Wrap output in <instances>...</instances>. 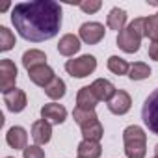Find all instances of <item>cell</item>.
<instances>
[{
  "instance_id": "6da1fadb",
  "label": "cell",
  "mask_w": 158,
  "mask_h": 158,
  "mask_svg": "<svg viewBox=\"0 0 158 158\" xmlns=\"http://www.w3.org/2000/svg\"><path fill=\"white\" fill-rule=\"evenodd\" d=\"M11 23L17 34L32 43L48 41L61 28V6L54 0H34L15 4Z\"/></svg>"
},
{
  "instance_id": "7a4b0ae2",
  "label": "cell",
  "mask_w": 158,
  "mask_h": 158,
  "mask_svg": "<svg viewBox=\"0 0 158 158\" xmlns=\"http://www.w3.org/2000/svg\"><path fill=\"white\" fill-rule=\"evenodd\" d=\"M143 37H145V19L138 17L128 26H125V30L117 34V47L127 54H134L139 50Z\"/></svg>"
},
{
  "instance_id": "3957f363",
  "label": "cell",
  "mask_w": 158,
  "mask_h": 158,
  "mask_svg": "<svg viewBox=\"0 0 158 158\" xmlns=\"http://www.w3.org/2000/svg\"><path fill=\"white\" fill-rule=\"evenodd\" d=\"M123 143L127 158H145L147 152V134L141 127L130 125L123 130Z\"/></svg>"
},
{
  "instance_id": "277c9868",
  "label": "cell",
  "mask_w": 158,
  "mask_h": 158,
  "mask_svg": "<svg viewBox=\"0 0 158 158\" xmlns=\"http://www.w3.org/2000/svg\"><path fill=\"white\" fill-rule=\"evenodd\" d=\"M97 69V58L91 54H84L80 58H73L65 61V71L73 78H86Z\"/></svg>"
},
{
  "instance_id": "5b68a950",
  "label": "cell",
  "mask_w": 158,
  "mask_h": 158,
  "mask_svg": "<svg viewBox=\"0 0 158 158\" xmlns=\"http://www.w3.org/2000/svg\"><path fill=\"white\" fill-rule=\"evenodd\" d=\"M141 119L149 128V132L158 136V88L145 99L141 106Z\"/></svg>"
},
{
  "instance_id": "8992f818",
  "label": "cell",
  "mask_w": 158,
  "mask_h": 158,
  "mask_svg": "<svg viewBox=\"0 0 158 158\" xmlns=\"http://www.w3.org/2000/svg\"><path fill=\"white\" fill-rule=\"evenodd\" d=\"M17 67L11 60L4 58L0 61V91L2 93H8L11 89H15V82H17Z\"/></svg>"
},
{
  "instance_id": "52a82bcc",
  "label": "cell",
  "mask_w": 158,
  "mask_h": 158,
  "mask_svg": "<svg viewBox=\"0 0 158 158\" xmlns=\"http://www.w3.org/2000/svg\"><path fill=\"white\" fill-rule=\"evenodd\" d=\"M106 35V30H104V24L101 23H95V21H89V23H84L78 30V37H80L84 43L88 45H97L104 39Z\"/></svg>"
},
{
  "instance_id": "ba28073f",
  "label": "cell",
  "mask_w": 158,
  "mask_h": 158,
  "mask_svg": "<svg viewBox=\"0 0 158 158\" xmlns=\"http://www.w3.org/2000/svg\"><path fill=\"white\" fill-rule=\"evenodd\" d=\"M41 119L48 121L50 125H61L67 119V110L58 102H47L41 108Z\"/></svg>"
},
{
  "instance_id": "9c48e42d",
  "label": "cell",
  "mask_w": 158,
  "mask_h": 158,
  "mask_svg": "<svg viewBox=\"0 0 158 158\" xmlns=\"http://www.w3.org/2000/svg\"><path fill=\"white\" fill-rule=\"evenodd\" d=\"M28 78H30V82L39 86V88H47L52 80H54V71L52 67H48L47 63L45 65H39V67H34L28 71Z\"/></svg>"
},
{
  "instance_id": "30bf717a",
  "label": "cell",
  "mask_w": 158,
  "mask_h": 158,
  "mask_svg": "<svg viewBox=\"0 0 158 158\" xmlns=\"http://www.w3.org/2000/svg\"><path fill=\"white\" fill-rule=\"evenodd\" d=\"M4 104H6V108H8L10 112L19 114V112H23V110L26 108V104H28L26 93H24L23 89H17V88H15V89L4 93Z\"/></svg>"
},
{
  "instance_id": "8fae6325",
  "label": "cell",
  "mask_w": 158,
  "mask_h": 158,
  "mask_svg": "<svg viewBox=\"0 0 158 158\" xmlns=\"http://www.w3.org/2000/svg\"><path fill=\"white\" fill-rule=\"evenodd\" d=\"M91 89H93V93L97 95L99 102H110V101L114 99V95L117 93L115 86H114L110 80H106V78H97V80L91 84Z\"/></svg>"
},
{
  "instance_id": "7c38bea8",
  "label": "cell",
  "mask_w": 158,
  "mask_h": 158,
  "mask_svg": "<svg viewBox=\"0 0 158 158\" xmlns=\"http://www.w3.org/2000/svg\"><path fill=\"white\" fill-rule=\"evenodd\" d=\"M52 138V125L45 119H37L32 125V139L35 141V145H45L48 143Z\"/></svg>"
},
{
  "instance_id": "4fadbf2b",
  "label": "cell",
  "mask_w": 158,
  "mask_h": 158,
  "mask_svg": "<svg viewBox=\"0 0 158 158\" xmlns=\"http://www.w3.org/2000/svg\"><path fill=\"white\" fill-rule=\"evenodd\" d=\"M130 106H132V99H130V95H128L127 91H123V89H119V91L114 95V99L108 102V110H110L112 114H115V115H125V114L130 110Z\"/></svg>"
},
{
  "instance_id": "5bb4252c",
  "label": "cell",
  "mask_w": 158,
  "mask_h": 158,
  "mask_svg": "<svg viewBox=\"0 0 158 158\" xmlns=\"http://www.w3.org/2000/svg\"><path fill=\"white\" fill-rule=\"evenodd\" d=\"M80 47H82L80 45V37L74 35V34H65V35H61V39L58 43V52L61 56L71 58V56H74L78 50H80Z\"/></svg>"
},
{
  "instance_id": "9a60e30c",
  "label": "cell",
  "mask_w": 158,
  "mask_h": 158,
  "mask_svg": "<svg viewBox=\"0 0 158 158\" xmlns=\"http://www.w3.org/2000/svg\"><path fill=\"white\" fill-rule=\"evenodd\" d=\"M6 141L11 149H17V151H24L28 145V134L23 127H11L6 134Z\"/></svg>"
},
{
  "instance_id": "2e32d148",
  "label": "cell",
  "mask_w": 158,
  "mask_h": 158,
  "mask_svg": "<svg viewBox=\"0 0 158 158\" xmlns=\"http://www.w3.org/2000/svg\"><path fill=\"white\" fill-rule=\"evenodd\" d=\"M97 102H99V99H97V95L93 93L91 86H84V88L78 89V93H76V106H78V108L95 110Z\"/></svg>"
},
{
  "instance_id": "e0dca14e",
  "label": "cell",
  "mask_w": 158,
  "mask_h": 158,
  "mask_svg": "<svg viewBox=\"0 0 158 158\" xmlns=\"http://www.w3.org/2000/svg\"><path fill=\"white\" fill-rule=\"evenodd\" d=\"M78 158H101L102 154V147L99 141H89V139H82L78 143L76 149Z\"/></svg>"
},
{
  "instance_id": "ac0fdd59",
  "label": "cell",
  "mask_w": 158,
  "mask_h": 158,
  "mask_svg": "<svg viewBox=\"0 0 158 158\" xmlns=\"http://www.w3.org/2000/svg\"><path fill=\"white\" fill-rule=\"evenodd\" d=\"M47 63V54L39 48H30L23 54V65L26 71L34 69V67H39V65H45Z\"/></svg>"
},
{
  "instance_id": "d6986e66",
  "label": "cell",
  "mask_w": 158,
  "mask_h": 158,
  "mask_svg": "<svg viewBox=\"0 0 158 158\" xmlns=\"http://www.w3.org/2000/svg\"><path fill=\"white\" fill-rule=\"evenodd\" d=\"M106 24L110 30H125V24H127V11L121 10V8H112L108 17H106Z\"/></svg>"
},
{
  "instance_id": "ffe728a7",
  "label": "cell",
  "mask_w": 158,
  "mask_h": 158,
  "mask_svg": "<svg viewBox=\"0 0 158 158\" xmlns=\"http://www.w3.org/2000/svg\"><path fill=\"white\" fill-rule=\"evenodd\" d=\"M80 128H82L84 139H89V141H99L104 136V127H102V123L99 119L97 121H91V123H88V125H84Z\"/></svg>"
},
{
  "instance_id": "44dd1931",
  "label": "cell",
  "mask_w": 158,
  "mask_h": 158,
  "mask_svg": "<svg viewBox=\"0 0 158 158\" xmlns=\"http://www.w3.org/2000/svg\"><path fill=\"white\" fill-rule=\"evenodd\" d=\"M45 95L52 101H60L63 95H65V82L61 80V78H54V80L45 88Z\"/></svg>"
},
{
  "instance_id": "7402d4cb",
  "label": "cell",
  "mask_w": 158,
  "mask_h": 158,
  "mask_svg": "<svg viewBox=\"0 0 158 158\" xmlns=\"http://www.w3.org/2000/svg\"><path fill=\"white\" fill-rule=\"evenodd\" d=\"M149 76H151V67L145 61H136L130 65V71H128L130 80H145Z\"/></svg>"
},
{
  "instance_id": "603a6c76",
  "label": "cell",
  "mask_w": 158,
  "mask_h": 158,
  "mask_svg": "<svg viewBox=\"0 0 158 158\" xmlns=\"http://www.w3.org/2000/svg\"><path fill=\"white\" fill-rule=\"evenodd\" d=\"M108 69H110L114 74L123 76V74H128V71H130V63H128L127 60L119 58V56H110V58H108Z\"/></svg>"
},
{
  "instance_id": "cb8c5ba5",
  "label": "cell",
  "mask_w": 158,
  "mask_h": 158,
  "mask_svg": "<svg viewBox=\"0 0 158 158\" xmlns=\"http://www.w3.org/2000/svg\"><path fill=\"white\" fill-rule=\"evenodd\" d=\"M73 119L80 125V127H84V125H88V123H91V121H97L99 119V115H97V112L95 110H84V108H74L73 110Z\"/></svg>"
},
{
  "instance_id": "d4e9b609",
  "label": "cell",
  "mask_w": 158,
  "mask_h": 158,
  "mask_svg": "<svg viewBox=\"0 0 158 158\" xmlns=\"http://www.w3.org/2000/svg\"><path fill=\"white\" fill-rule=\"evenodd\" d=\"M13 45H15V34L8 26H0V50L8 52L13 48Z\"/></svg>"
},
{
  "instance_id": "484cf974",
  "label": "cell",
  "mask_w": 158,
  "mask_h": 158,
  "mask_svg": "<svg viewBox=\"0 0 158 158\" xmlns=\"http://www.w3.org/2000/svg\"><path fill=\"white\" fill-rule=\"evenodd\" d=\"M145 37L151 41H158V15L145 17Z\"/></svg>"
},
{
  "instance_id": "4316f807",
  "label": "cell",
  "mask_w": 158,
  "mask_h": 158,
  "mask_svg": "<svg viewBox=\"0 0 158 158\" xmlns=\"http://www.w3.org/2000/svg\"><path fill=\"white\" fill-rule=\"evenodd\" d=\"M78 6H80V10L84 13H97L101 8H102V2L101 0H86V2H78Z\"/></svg>"
},
{
  "instance_id": "83f0119b",
  "label": "cell",
  "mask_w": 158,
  "mask_h": 158,
  "mask_svg": "<svg viewBox=\"0 0 158 158\" xmlns=\"http://www.w3.org/2000/svg\"><path fill=\"white\" fill-rule=\"evenodd\" d=\"M23 158H45V151L41 145H28L23 151Z\"/></svg>"
},
{
  "instance_id": "f1b7e54d",
  "label": "cell",
  "mask_w": 158,
  "mask_h": 158,
  "mask_svg": "<svg viewBox=\"0 0 158 158\" xmlns=\"http://www.w3.org/2000/svg\"><path fill=\"white\" fill-rule=\"evenodd\" d=\"M149 58L154 60V61H158V41H152L149 45Z\"/></svg>"
},
{
  "instance_id": "f546056e",
  "label": "cell",
  "mask_w": 158,
  "mask_h": 158,
  "mask_svg": "<svg viewBox=\"0 0 158 158\" xmlns=\"http://www.w3.org/2000/svg\"><path fill=\"white\" fill-rule=\"evenodd\" d=\"M6 10H10V4H4L2 8H0V11H6Z\"/></svg>"
},
{
  "instance_id": "4dcf8cb0",
  "label": "cell",
  "mask_w": 158,
  "mask_h": 158,
  "mask_svg": "<svg viewBox=\"0 0 158 158\" xmlns=\"http://www.w3.org/2000/svg\"><path fill=\"white\" fill-rule=\"evenodd\" d=\"M154 152H156V156H158V143H156V147H154Z\"/></svg>"
},
{
  "instance_id": "1f68e13d",
  "label": "cell",
  "mask_w": 158,
  "mask_h": 158,
  "mask_svg": "<svg viewBox=\"0 0 158 158\" xmlns=\"http://www.w3.org/2000/svg\"><path fill=\"white\" fill-rule=\"evenodd\" d=\"M6 158H13V156H6Z\"/></svg>"
},
{
  "instance_id": "d6a6232c",
  "label": "cell",
  "mask_w": 158,
  "mask_h": 158,
  "mask_svg": "<svg viewBox=\"0 0 158 158\" xmlns=\"http://www.w3.org/2000/svg\"><path fill=\"white\" fill-rule=\"evenodd\" d=\"M154 158H158V156H154Z\"/></svg>"
},
{
  "instance_id": "836d02e7",
  "label": "cell",
  "mask_w": 158,
  "mask_h": 158,
  "mask_svg": "<svg viewBox=\"0 0 158 158\" xmlns=\"http://www.w3.org/2000/svg\"><path fill=\"white\" fill-rule=\"evenodd\" d=\"M156 15H158V13H156Z\"/></svg>"
}]
</instances>
